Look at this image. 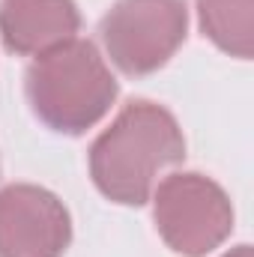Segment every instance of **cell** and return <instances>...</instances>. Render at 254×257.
<instances>
[{
  "mask_svg": "<svg viewBox=\"0 0 254 257\" xmlns=\"http://www.w3.org/2000/svg\"><path fill=\"white\" fill-rule=\"evenodd\" d=\"M24 90L39 123L60 135H84L111 111L120 84L93 42L72 39L30 63Z\"/></svg>",
  "mask_w": 254,
  "mask_h": 257,
  "instance_id": "cell-2",
  "label": "cell"
},
{
  "mask_svg": "<svg viewBox=\"0 0 254 257\" xmlns=\"http://www.w3.org/2000/svg\"><path fill=\"white\" fill-rule=\"evenodd\" d=\"M72 215L48 189L15 183L0 192V257H63Z\"/></svg>",
  "mask_w": 254,
  "mask_h": 257,
  "instance_id": "cell-5",
  "label": "cell"
},
{
  "mask_svg": "<svg viewBox=\"0 0 254 257\" xmlns=\"http://www.w3.org/2000/svg\"><path fill=\"white\" fill-rule=\"evenodd\" d=\"M203 36L230 57L248 60L254 51V0H197Z\"/></svg>",
  "mask_w": 254,
  "mask_h": 257,
  "instance_id": "cell-7",
  "label": "cell"
},
{
  "mask_svg": "<svg viewBox=\"0 0 254 257\" xmlns=\"http://www.w3.org/2000/svg\"><path fill=\"white\" fill-rule=\"evenodd\" d=\"M75 0H0V39L6 51L39 57L78 39Z\"/></svg>",
  "mask_w": 254,
  "mask_h": 257,
  "instance_id": "cell-6",
  "label": "cell"
},
{
  "mask_svg": "<svg viewBox=\"0 0 254 257\" xmlns=\"http://www.w3.org/2000/svg\"><path fill=\"white\" fill-rule=\"evenodd\" d=\"M186 159V138L177 117L147 99L129 102L90 147V177L114 203L141 206L165 168Z\"/></svg>",
  "mask_w": 254,
  "mask_h": 257,
  "instance_id": "cell-1",
  "label": "cell"
},
{
  "mask_svg": "<svg viewBox=\"0 0 254 257\" xmlns=\"http://www.w3.org/2000/svg\"><path fill=\"white\" fill-rule=\"evenodd\" d=\"M221 257H254V251H251V245H236V248L224 251Z\"/></svg>",
  "mask_w": 254,
  "mask_h": 257,
  "instance_id": "cell-8",
  "label": "cell"
},
{
  "mask_svg": "<svg viewBox=\"0 0 254 257\" xmlns=\"http://www.w3.org/2000/svg\"><path fill=\"white\" fill-rule=\"evenodd\" d=\"M102 45L123 75L144 78L168 63L189 33L186 0H117L102 18Z\"/></svg>",
  "mask_w": 254,
  "mask_h": 257,
  "instance_id": "cell-4",
  "label": "cell"
},
{
  "mask_svg": "<svg viewBox=\"0 0 254 257\" xmlns=\"http://www.w3.org/2000/svg\"><path fill=\"white\" fill-rule=\"evenodd\" d=\"M156 230L171 251L206 257L233 233V203L203 174H171L153 189Z\"/></svg>",
  "mask_w": 254,
  "mask_h": 257,
  "instance_id": "cell-3",
  "label": "cell"
}]
</instances>
